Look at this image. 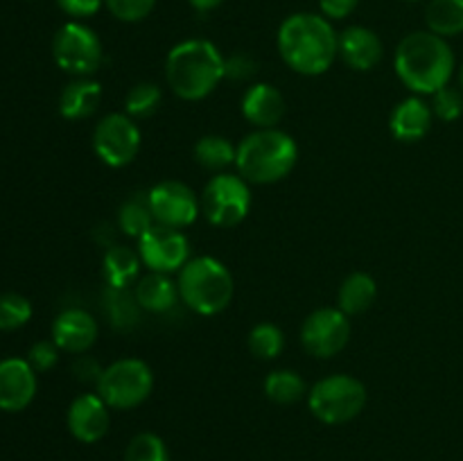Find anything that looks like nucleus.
<instances>
[{
    "instance_id": "obj_24",
    "label": "nucleus",
    "mask_w": 463,
    "mask_h": 461,
    "mask_svg": "<svg viewBox=\"0 0 463 461\" xmlns=\"http://www.w3.org/2000/svg\"><path fill=\"white\" fill-rule=\"evenodd\" d=\"M235 156H238V145L231 143L226 136L208 134L202 136L194 145V161L211 172H226V167L235 165Z\"/></svg>"
},
{
    "instance_id": "obj_28",
    "label": "nucleus",
    "mask_w": 463,
    "mask_h": 461,
    "mask_svg": "<svg viewBox=\"0 0 463 461\" xmlns=\"http://www.w3.org/2000/svg\"><path fill=\"white\" fill-rule=\"evenodd\" d=\"M163 90L154 81H140L127 93L125 98V113L134 120H145L152 118L161 108Z\"/></svg>"
},
{
    "instance_id": "obj_7",
    "label": "nucleus",
    "mask_w": 463,
    "mask_h": 461,
    "mask_svg": "<svg viewBox=\"0 0 463 461\" xmlns=\"http://www.w3.org/2000/svg\"><path fill=\"white\" fill-rule=\"evenodd\" d=\"M154 391V373L147 362L136 357H122L111 362L99 375L95 393L111 409H136L143 405Z\"/></svg>"
},
{
    "instance_id": "obj_1",
    "label": "nucleus",
    "mask_w": 463,
    "mask_h": 461,
    "mask_svg": "<svg viewBox=\"0 0 463 461\" xmlns=\"http://www.w3.org/2000/svg\"><path fill=\"white\" fill-rule=\"evenodd\" d=\"M276 45L288 68L303 77L324 75L339 57V34L324 14L288 16L280 23Z\"/></svg>"
},
{
    "instance_id": "obj_17",
    "label": "nucleus",
    "mask_w": 463,
    "mask_h": 461,
    "mask_svg": "<svg viewBox=\"0 0 463 461\" xmlns=\"http://www.w3.org/2000/svg\"><path fill=\"white\" fill-rule=\"evenodd\" d=\"M383 41L373 30L364 25H351L339 34V59L351 71L369 72L383 59Z\"/></svg>"
},
{
    "instance_id": "obj_19",
    "label": "nucleus",
    "mask_w": 463,
    "mask_h": 461,
    "mask_svg": "<svg viewBox=\"0 0 463 461\" xmlns=\"http://www.w3.org/2000/svg\"><path fill=\"white\" fill-rule=\"evenodd\" d=\"M432 107L411 95V98L396 104L392 118H389V129H392L393 138L401 140V143H419L432 129Z\"/></svg>"
},
{
    "instance_id": "obj_6",
    "label": "nucleus",
    "mask_w": 463,
    "mask_h": 461,
    "mask_svg": "<svg viewBox=\"0 0 463 461\" xmlns=\"http://www.w3.org/2000/svg\"><path fill=\"white\" fill-rule=\"evenodd\" d=\"M366 405V387L348 373H335L319 380L307 391L312 416L326 425H344L362 414Z\"/></svg>"
},
{
    "instance_id": "obj_26",
    "label": "nucleus",
    "mask_w": 463,
    "mask_h": 461,
    "mask_svg": "<svg viewBox=\"0 0 463 461\" xmlns=\"http://www.w3.org/2000/svg\"><path fill=\"white\" fill-rule=\"evenodd\" d=\"M265 393L269 400L279 402V405H294L301 398H306L307 384L301 378V373L292 369H276L265 378Z\"/></svg>"
},
{
    "instance_id": "obj_33",
    "label": "nucleus",
    "mask_w": 463,
    "mask_h": 461,
    "mask_svg": "<svg viewBox=\"0 0 463 461\" xmlns=\"http://www.w3.org/2000/svg\"><path fill=\"white\" fill-rule=\"evenodd\" d=\"M109 12L122 23H138L152 14L156 0H104Z\"/></svg>"
},
{
    "instance_id": "obj_29",
    "label": "nucleus",
    "mask_w": 463,
    "mask_h": 461,
    "mask_svg": "<svg viewBox=\"0 0 463 461\" xmlns=\"http://www.w3.org/2000/svg\"><path fill=\"white\" fill-rule=\"evenodd\" d=\"M249 351L258 357V360H276L280 353L285 351V334L276 324L262 321V324L253 325L249 333Z\"/></svg>"
},
{
    "instance_id": "obj_21",
    "label": "nucleus",
    "mask_w": 463,
    "mask_h": 461,
    "mask_svg": "<svg viewBox=\"0 0 463 461\" xmlns=\"http://www.w3.org/2000/svg\"><path fill=\"white\" fill-rule=\"evenodd\" d=\"M134 298L140 310L163 315V312H170L176 306L179 287H176V280H172L167 274L147 271L134 285Z\"/></svg>"
},
{
    "instance_id": "obj_3",
    "label": "nucleus",
    "mask_w": 463,
    "mask_h": 461,
    "mask_svg": "<svg viewBox=\"0 0 463 461\" xmlns=\"http://www.w3.org/2000/svg\"><path fill=\"white\" fill-rule=\"evenodd\" d=\"M224 61L226 57L211 41H181L167 52L165 81L176 98L199 102L224 80Z\"/></svg>"
},
{
    "instance_id": "obj_37",
    "label": "nucleus",
    "mask_w": 463,
    "mask_h": 461,
    "mask_svg": "<svg viewBox=\"0 0 463 461\" xmlns=\"http://www.w3.org/2000/svg\"><path fill=\"white\" fill-rule=\"evenodd\" d=\"M360 0H319V9L328 21H342L357 9Z\"/></svg>"
},
{
    "instance_id": "obj_39",
    "label": "nucleus",
    "mask_w": 463,
    "mask_h": 461,
    "mask_svg": "<svg viewBox=\"0 0 463 461\" xmlns=\"http://www.w3.org/2000/svg\"><path fill=\"white\" fill-rule=\"evenodd\" d=\"M188 3L193 9L206 14V12H213V9H217L220 5H224V0H188Z\"/></svg>"
},
{
    "instance_id": "obj_10",
    "label": "nucleus",
    "mask_w": 463,
    "mask_h": 461,
    "mask_svg": "<svg viewBox=\"0 0 463 461\" xmlns=\"http://www.w3.org/2000/svg\"><path fill=\"white\" fill-rule=\"evenodd\" d=\"M143 134L134 118L127 113H109L95 125L93 152L104 165L127 167L138 156Z\"/></svg>"
},
{
    "instance_id": "obj_16",
    "label": "nucleus",
    "mask_w": 463,
    "mask_h": 461,
    "mask_svg": "<svg viewBox=\"0 0 463 461\" xmlns=\"http://www.w3.org/2000/svg\"><path fill=\"white\" fill-rule=\"evenodd\" d=\"M98 334V321L84 307H68L61 315H57L52 324V342L63 353H72V355H84L89 348H93Z\"/></svg>"
},
{
    "instance_id": "obj_27",
    "label": "nucleus",
    "mask_w": 463,
    "mask_h": 461,
    "mask_svg": "<svg viewBox=\"0 0 463 461\" xmlns=\"http://www.w3.org/2000/svg\"><path fill=\"white\" fill-rule=\"evenodd\" d=\"M154 224L156 221H154L152 211H149L147 194H134L118 211V229L129 235V238H143Z\"/></svg>"
},
{
    "instance_id": "obj_20",
    "label": "nucleus",
    "mask_w": 463,
    "mask_h": 461,
    "mask_svg": "<svg viewBox=\"0 0 463 461\" xmlns=\"http://www.w3.org/2000/svg\"><path fill=\"white\" fill-rule=\"evenodd\" d=\"M102 104V86L93 77H75L59 95V113L71 122L86 120Z\"/></svg>"
},
{
    "instance_id": "obj_38",
    "label": "nucleus",
    "mask_w": 463,
    "mask_h": 461,
    "mask_svg": "<svg viewBox=\"0 0 463 461\" xmlns=\"http://www.w3.org/2000/svg\"><path fill=\"white\" fill-rule=\"evenodd\" d=\"M72 369H75V375L81 380V382H93V384H98L99 375H102V371H104V369H99L98 362L90 360V357H80Z\"/></svg>"
},
{
    "instance_id": "obj_15",
    "label": "nucleus",
    "mask_w": 463,
    "mask_h": 461,
    "mask_svg": "<svg viewBox=\"0 0 463 461\" xmlns=\"http://www.w3.org/2000/svg\"><path fill=\"white\" fill-rule=\"evenodd\" d=\"M109 409L111 407L98 393H81L68 407V429L81 443L102 441L109 432V425H111Z\"/></svg>"
},
{
    "instance_id": "obj_9",
    "label": "nucleus",
    "mask_w": 463,
    "mask_h": 461,
    "mask_svg": "<svg viewBox=\"0 0 463 461\" xmlns=\"http://www.w3.org/2000/svg\"><path fill=\"white\" fill-rule=\"evenodd\" d=\"M54 63L72 77H93L104 61L99 36L89 25L71 21L57 30L52 39Z\"/></svg>"
},
{
    "instance_id": "obj_18",
    "label": "nucleus",
    "mask_w": 463,
    "mask_h": 461,
    "mask_svg": "<svg viewBox=\"0 0 463 461\" xmlns=\"http://www.w3.org/2000/svg\"><path fill=\"white\" fill-rule=\"evenodd\" d=\"M288 113L283 93L276 86L258 81L251 84L242 95V116L256 129H274Z\"/></svg>"
},
{
    "instance_id": "obj_11",
    "label": "nucleus",
    "mask_w": 463,
    "mask_h": 461,
    "mask_svg": "<svg viewBox=\"0 0 463 461\" xmlns=\"http://www.w3.org/2000/svg\"><path fill=\"white\" fill-rule=\"evenodd\" d=\"M351 339V321L339 307H319L301 325V343L312 357L328 360L342 353Z\"/></svg>"
},
{
    "instance_id": "obj_14",
    "label": "nucleus",
    "mask_w": 463,
    "mask_h": 461,
    "mask_svg": "<svg viewBox=\"0 0 463 461\" xmlns=\"http://www.w3.org/2000/svg\"><path fill=\"white\" fill-rule=\"evenodd\" d=\"M36 371L23 357H7L0 362V409L23 411L36 396Z\"/></svg>"
},
{
    "instance_id": "obj_34",
    "label": "nucleus",
    "mask_w": 463,
    "mask_h": 461,
    "mask_svg": "<svg viewBox=\"0 0 463 461\" xmlns=\"http://www.w3.org/2000/svg\"><path fill=\"white\" fill-rule=\"evenodd\" d=\"M59 353H61V348H59L52 339H41V342H36L34 346L30 348L27 362H30L32 369H34L36 373H45V371L57 366Z\"/></svg>"
},
{
    "instance_id": "obj_25",
    "label": "nucleus",
    "mask_w": 463,
    "mask_h": 461,
    "mask_svg": "<svg viewBox=\"0 0 463 461\" xmlns=\"http://www.w3.org/2000/svg\"><path fill=\"white\" fill-rule=\"evenodd\" d=\"M425 23L434 34L457 36L463 32V0H430L425 9Z\"/></svg>"
},
{
    "instance_id": "obj_5",
    "label": "nucleus",
    "mask_w": 463,
    "mask_h": 461,
    "mask_svg": "<svg viewBox=\"0 0 463 461\" xmlns=\"http://www.w3.org/2000/svg\"><path fill=\"white\" fill-rule=\"evenodd\" d=\"M179 298L188 310L213 316L231 306L235 294L233 274L213 256H197L185 262L176 278Z\"/></svg>"
},
{
    "instance_id": "obj_8",
    "label": "nucleus",
    "mask_w": 463,
    "mask_h": 461,
    "mask_svg": "<svg viewBox=\"0 0 463 461\" xmlns=\"http://www.w3.org/2000/svg\"><path fill=\"white\" fill-rule=\"evenodd\" d=\"M199 202L208 224L217 229H233L242 224L251 211V183L240 174L220 172L208 181Z\"/></svg>"
},
{
    "instance_id": "obj_32",
    "label": "nucleus",
    "mask_w": 463,
    "mask_h": 461,
    "mask_svg": "<svg viewBox=\"0 0 463 461\" xmlns=\"http://www.w3.org/2000/svg\"><path fill=\"white\" fill-rule=\"evenodd\" d=\"M432 113L434 118L443 122H455L463 116V90L452 89L450 84L446 89L437 90L432 95Z\"/></svg>"
},
{
    "instance_id": "obj_30",
    "label": "nucleus",
    "mask_w": 463,
    "mask_h": 461,
    "mask_svg": "<svg viewBox=\"0 0 463 461\" xmlns=\"http://www.w3.org/2000/svg\"><path fill=\"white\" fill-rule=\"evenodd\" d=\"M32 303L23 294L7 292L0 294V330H18L30 324Z\"/></svg>"
},
{
    "instance_id": "obj_40",
    "label": "nucleus",
    "mask_w": 463,
    "mask_h": 461,
    "mask_svg": "<svg viewBox=\"0 0 463 461\" xmlns=\"http://www.w3.org/2000/svg\"><path fill=\"white\" fill-rule=\"evenodd\" d=\"M459 84H461V90H463V66H461V72H459Z\"/></svg>"
},
{
    "instance_id": "obj_22",
    "label": "nucleus",
    "mask_w": 463,
    "mask_h": 461,
    "mask_svg": "<svg viewBox=\"0 0 463 461\" xmlns=\"http://www.w3.org/2000/svg\"><path fill=\"white\" fill-rule=\"evenodd\" d=\"M140 267H143V260H140L138 251L122 247V244H113L102 258L104 283L109 285V289L131 287V285L138 283Z\"/></svg>"
},
{
    "instance_id": "obj_41",
    "label": "nucleus",
    "mask_w": 463,
    "mask_h": 461,
    "mask_svg": "<svg viewBox=\"0 0 463 461\" xmlns=\"http://www.w3.org/2000/svg\"><path fill=\"white\" fill-rule=\"evenodd\" d=\"M402 3H416V0H402Z\"/></svg>"
},
{
    "instance_id": "obj_35",
    "label": "nucleus",
    "mask_w": 463,
    "mask_h": 461,
    "mask_svg": "<svg viewBox=\"0 0 463 461\" xmlns=\"http://www.w3.org/2000/svg\"><path fill=\"white\" fill-rule=\"evenodd\" d=\"M256 61L249 54H233V57H226L224 61V80L247 81L256 75Z\"/></svg>"
},
{
    "instance_id": "obj_23",
    "label": "nucleus",
    "mask_w": 463,
    "mask_h": 461,
    "mask_svg": "<svg viewBox=\"0 0 463 461\" xmlns=\"http://www.w3.org/2000/svg\"><path fill=\"white\" fill-rule=\"evenodd\" d=\"M378 296V283L366 271H353L344 278L337 292V307L346 316H357L369 310Z\"/></svg>"
},
{
    "instance_id": "obj_36",
    "label": "nucleus",
    "mask_w": 463,
    "mask_h": 461,
    "mask_svg": "<svg viewBox=\"0 0 463 461\" xmlns=\"http://www.w3.org/2000/svg\"><path fill=\"white\" fill-rule=\"evenodd\" d=\"M59 9L71 18H90L102 9L104 0H57Z\"/></svg>"
},
{
    "instance_id": "obj_31",
    "label": "nucleus",
    "mask_w": 463,
    "mask_h": 461,
    "mask_svg": "<svg viewBox=\"0 0 463 461\" xmlns=\"http://www.w3.org/2000/svg\"><path fill=\"white\" fill-rule=\"evenodd\" d=\"M125 461H170V452L158 434L140 432L127 446Z\"/></svg>"
},
{
    "instance_id": "obj_2",
    "label": "nucleus",
    "mask_w": 463,
    "mask_h": 461,
    "mask_svg": "<svg viewBox=\"0 0 463 461\" xmlns=\"http://www.w3.org/2000/svg\"><path fill=\"white\" fill-rule=\"evenodd\" d=\"M396 75L411 93L434 95L446 89L455 72V54L448 41L434 32H411L398 43L393 57Z\"/></svg>"
},
{
    "instance_id": "obj_12",
    "label": "nucleus",
    "mask_w": 463,
    "mask_h": 461,
    "mask_svg": "<svg viewBox=\"0 0 463 461\" xmlns=\"http://www.w3.org/2000/svg\"><path fill=\"white\" fill-rule=\"evenodd\" d=\"M147 202L154 221L161 226H170V229L181 230L194 224L202 212V202L184 181H161L147 193Z\"/></svg>"
},
{
    "instance_id": "obj_13",
    "label": "nucleus",
    "mask_w": 463,
    "mask_h": 461,
    "mask_svg": "<svg viewBox=\"0 0 463 461\" xmlns=\"http://www.w3.org/2000/svg\"><path fill=\"white\" fill-rule=\"evenodd\" d=\"M138 256L147 271L176 274L190 260V242L184 230L154 224L143 238H138Z\"/></svg>"
},
{
    "instance_id": "obj_4",
    "label": "nucleus",
    "mask_w": 463,
    "mask_h": 461,
    "mask_svg": "<svg viewBox=\"0 0 463 461\" xmlns=\"http://www.w3.org/2000/svg\"><path fill=\"white\" fill-rule=\"evenodd\" d=\"M298 161V145L288 131L256 129L238 145L235 170L251 185H271L289 176Z\"/></svg>"
}]
</instances>
